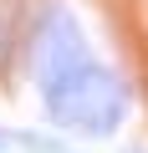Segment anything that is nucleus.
<instances>
[{
  "instance_id": "1",
  "label": "nucleus",
  "mask_w": 148,
  "mask_h": 153,
  "mask_svg": "<svg viewBox=\"0 0 148 153\" xmlns=\"http://www.w3.org/2000/svg\"><path fill=\"white\" fill-rule=\"evenodd\" d=\"M0 148H5V133H0Z\"/></svg>"
}]
</instances>
